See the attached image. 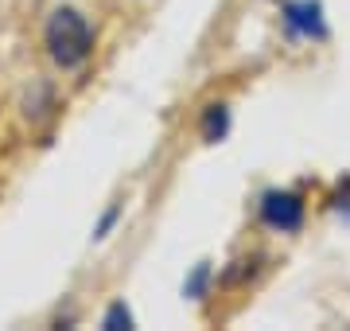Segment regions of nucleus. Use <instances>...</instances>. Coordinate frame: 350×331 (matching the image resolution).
<instances>
[{"label": "nucleus", "mask_w": 350, "mask_h": 331, "mask_svg": "<svg viewBox=\"0 0 350 331\" xmlns=\"http://www.w3.org/2000/svg\"><path fill=\"white\" fill-rule=\"evenodd\" d=\"M261 215H265V222L276 226V230H296L300 218H304V203L296 199V195H288V191H273L261 203Z\"/></svg>", "instance_id": "obj_2"}, {"label": "nucleus", "mask_w": 350, "mask_h": 331, "mask_svg": "<svg viewBox=\"0 0 350 331\" xmlns=\"http://www.w3.org/2000/svg\"><path fill=\"white\" fill-rule=\"evenodd\" d=\"M47 47H51V59L59 66H82L90 47H94L90 24L75 12V8H59L47 24Z\"/></svg>", "instance_id": "obj_1"}]
</instances>
